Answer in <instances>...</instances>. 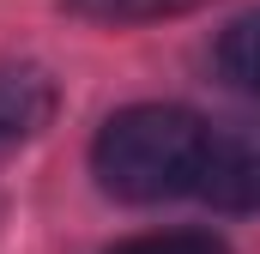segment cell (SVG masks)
Returning a JSON list of instances; mask_svg holds the SVG:
<instances>
[{
  "mask_svg": "<svg viewBox=\"0 0 260 254\" xmlns=\"http://www.w3.org/2000/svg\"><path fill=\"white\" fill-rule=\"evenodd\" d=\"M200 157H206V121L176 109V103H133L121 115H109L97 145H91L97 182L133 206L194 194Z\"/></svg>",
  "mask_w": 260,
  "mask_h": 254,
  "instance_id": "6da1fadb",
  "label": "cell"
},
{
  "mask_svg": "<svg viewBox=\"0 0 260 254\" xmlns=\"http://www.w3.org/2000/svg\"><path fill=\"white\" fill-rule=\"evenodd\" d=\"M194 194L218 212H260V127H206Z\"/></svg>",
  "mask_w": 260,
  "mask_h": 254,
  "instance_id": "7a4b0ae2",
  "label": "cell"
},
{
  "mask_svg": "<svg viewBox=\"0 0 260 254\" xmlns=\"http://www.w3.org/2000/svg\"><path fill=\"white\" fill-rule=\"evenodd\" d=\"M55 115V79L37 61H0V151L37 139Z\"/></svg>",
  "mask_w": 260,
  "mask_h": 254,
  "instance_id": "3957f363",
  "label": "cell"
},
{
  "mask_svg": "<svg viewBox=\"0 0 260 254\" xmlns=\"http://www.w3.org/2000/svg\"><path fill=\"white\" fill-rule=\"evenodd\" d=\"M218 67L236 91H248L260 103V12H242L224 37H218Z\"/></svg>",
  "mask_w": 260,
  "mask_h": 254,
  "instance_id": "277c9868",
  "label": "cell"
},
{
  "mask_svg": "<svg viewBox=\"0 0 260 254\" xmlns=\"http://www.w3.org/2000/svg\"><path fill=\"white\" fill-rule=\"evenodd\" d=\"M115 254H230V248L218 236H206V230H151V236L121 242Z\"/></svg>",
  "mask_w": 260,
  "mask_h": 254,
  "instance_id": "5b68a950",
  "label": "cell"
},
{
  "mask_svg": "<svg viewBox=\"0 0 260 254\" xmlns=\"http://www.w3.org/2000/svg\"><path fill=\"white\" fill-rule=\"evenodd\" d=\"M97 18H157V12H182V6H200V0H73Z\"/></svg>",
  "mask_w": 260,
  "mask_h": 254,
  "instance_id": "8992f818",
  "label": "cell"
}]
</instances>
